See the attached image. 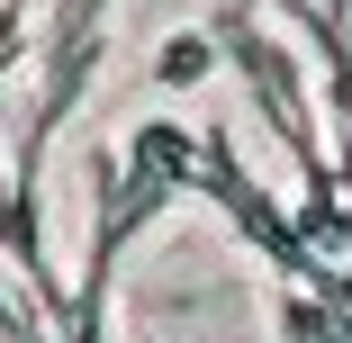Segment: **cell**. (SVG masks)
I'll return each instance as SVG.
<instances>
[{
  "label": "cell",
  "instance_id": "obj_1",
  "mask_svg": "<svg viewBox=\"0 0 352 343\" xmlns=\"http://www.w3.org/2000/svg\"><path fill=\"white\" fill-rule=\"evenodd\" d=\"M208 63H217V36H181V45L163 54V82L181 91V82H199V73H208Z\"/></svg>",
  "mask_w": 352,
  "mask_h": 343
}]
</instances>
